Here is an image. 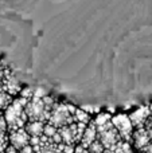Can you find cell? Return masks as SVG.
<instances>
[{"instance_id": "cell-15", "label": "cell", "mask_w": 152, "mask_h": 153, "mask_svg": "<svg viewBox=\"0 0 152 153\" xmlns=\"http://www.w3.org/2000/svg\"><path fill=\"white\" fill-rule=\"evenodd\" d=\"M46 95H47V93H46L43 89H40V87H38V89L34 90V97L35 98H40V100H42V98H45Z\"/></svg>"}, {"instance_id": "cell-7", "label": "cell", "mask_w": 152, "mask_h": 153, "mask_svg": "<svg viewBox=\"0 0 152 153\" xmlns=\"http://www.w3.org/2000/svg\"><path fill=\"white\" fill-rule=\"evenodd\" d=\"M132 140H133L135 146H136L137 149H140V151H142V149H144L145 146L150 145V144L152 143L150 132L147 130V128H145V126L136 129V132L133 133V137H132Z\"/></svg>"}, {"instance_id": "cell-12", "label": "cell", "mask_w": 152, "mask_h": 153, "mask_svg": "<svg viewBox=\"0 0 152 153\" xmlns=\"http://www.w3.org/2000/svg\"><path fill=\"white\" fill-rule=\"evenodd\" d=\"M74 121L88 125V121H89V116H88V113H86L85 110L77 109V110H75V113H74Z\"/></svg>"}, {"instance_id": "cell-1", "label": "cell", "mask_w": 152, "mask_h": 153, "mask_svg": "<svg viewBox=\"0 0 152 153\" xmlns=\"http://www.w3.org/2000/svg\"><path fill=\"white\" fill-rule=\"evenodd\" d=\"M30 100L22 97L19 100H15L7 106L4 111V118L7 121L8 125V130H16L20 129V128H24L26 124L28 122V117L26 114V110H24V106L27 105Z\"/></svg>"}, {"instance_id": "cell-14", "label": "cell", "mask_w": 152, "mask_h": 153, "mask_svg": "<svg viewBox=\"0 0 152 153\" xmlns=\"http://www.w3.org/2000/svg\"><path fill=\"white\" fill-rule=\"evenodd\" d=\"M115 151L116 153H132L131 146H129V144L127 141H120L117 144V146L115 148Z\"/></svg>"}, {"instance_id": "cell-8", "label": "cell", "mask_w": 152, "mask_h": 153, "mask_svg": "<svg viewBox=\"0 0 152 153\" xmlns=\"http://www.w3.org/2000/svg\"><path fill=\"white\" fill-rule=\"evenodd\" d=\"M96 140H97V128L94 126V124H90L83 130V134L81 137V146L88 149Z\"/></svg>"}, {"instance_id": "cell-2", "label": "cell", "mask_w": 152, "mask_h": 153, "mask_svg": "<svg viewBox=\"0 0 152 153\" xmlns=\"http://www.w3.org/2000/svg\"><path fill=\"white\" fill-rule=\"evenodd\" d=\"M75 110H77V109L72 105H63V103L55 105L54 109L51 110L50 118H48V124L54 125V126L58 128V129L66 126V125L73 124Z\"/></svg>"}, {"instance_id": "cell-11", "label": "cell", "mask_w": 152, "mask_h": 153, "mask_svg": "<svg viewBox=\"0 0 152 153\" xmlns=\"http://www.w3.org/2000/svg\"><path fill=\"white\" fill-rule=\"evenodd\" d=\"M11 102H12L11 101V94H8L4 90H0V110H5Z\"/></svg>"}, {"instance_id": "cell-13", "label": "cell", "mask_w": 152, "mask_h": 153, "mask_svg": "<svg viewBox=\"0 0 152 153\" xmlns=\"http://www.w3.org/2000/svg\"><path fill=\"white\" fill-rule=\"evenodd\" d=\"M58 128H55L54 125H51V124H46L45 125V129H43V136H46L47 138H53L54 136L58 133Z\"/></svg>"}, {"instance_id": "cell-6", "label": "cell", "mask_w": 152, "mask_h": 153, "mask_svg": "<svg viewBox=\"0 0 152 153\" xmlns=\"http://www.w3.org/2000/svg\"><path fill=\"white\" fill-rule=\"evenodd\" d=\"M151 114H152V110H151L150 106H142V108L136 109V110H135L133 113L129 116L133 128L139 129V128L145 126V122H147L148 117H150Z\"/></svg>"}, {"instance_id": "cell-4", "label": "cell", "mask_w": 152, "mask_h": 153, "mask_svg": "<svg viewBox=\"0 0 152 153\" xmlns=\"http://www.w3.org/2000/svg\"><path fill=\"white\" fill-rule=\"evenodd\" d=\"M112 124L113 126L116 128V130L118 132L121 140L123 141H129L133 137V125H132V121L129 118V116L127 114H117L112 118Z\"/></svg>"}, {"instance_id": "cell-17", "label": "cell", "mask_w": 152, "mask_h": 153, "mask_svg": "<svg viewBox=\"0 0 152 153\" xmlns=\"http://www.w3.org/2000/svg\"><path fill=\"white\" fill-rule=\"evenodd\" d=\"M104 153H116L115 149H104Z\"/></svg>"}, {"instance_id": "cell-18", "label": "cell", "mask_w": 152, "mask_h": 153, "mask_svg": "<svg viewBox=\"0 0 152 153\" xmlns=\"http://www.w3.org/2000/svg\"><path fill=\"white\" fill-rule=\"evenodd\" d=\"M151 110H152V106H151Z\"/></svg>"}, {"instance_id": "cell-10", "label": "cell", "mask_w": 152, "mask_h": 153, "mask_svg": "<svg viewBox=\"0 0 152 153\" xmlns=\"http://www.w3.org/2000/svg\"><path fill=\"white\" fill-rule=\"evenodd\" d=\"M112 121V118H110V114L109 113H101L97 116V118L94 120V126L96 128H100V126H104V125H107L108 122Z\"/></svg>"}, {"instance_id": "cell-9", "label": "cell", "mask_w": 152, "mask_h": 153, "mask_svg": "<svg viewBox=\"0 0 152 153\" xmlns=\"http://www.w3.org/2000/svg\"><path fill=\"white\" fill-rule=\"evenodd\" d=\"M26 130L31 137H40L43 136V129H45V122L43 121H28L26 124Z\"/></svg>"}, {"instance_id": "cell-5", "label": "cell", "mask_w": 152, "mask_h": 153, "mask_svg": "<svg viewBox=\"0 0 152 153\" xmlns=\"http://www.w3.org/2000/svg\"><path fill=\"white\" fill-rule=\"evenodd\" d=\"M30 140H31V136L27 133L26 128H20V129L16 130H11L10 134V143L12 146H15L16 149H23L24 146L30 145Z\"/></svg>"}, {"instance_id": "cell-3", "label": "cell", "mask_w": 152, "mask_h": 153, "mask_svg": "<svg viewBox=\"0 0 152 153\" xmlns=\"http://www.w3.org/2000/svg\"><path fill=\"white\" fill-rule=\"evenodd\" d=\"M97 138L105 149H115L117 146V144L120 141H123L118 132L116 130V128L113 126L112 121L108 122L104 126L97 128Z\"/></svg>"}, {"instance_id": "cell-16", "label": "cell", "mask_w": 152, "mask_h": 153, "mask_svg": "<svg viewBox=\"0 0 152 153\" xmlns=\"http://www.w3.org/2000/svg\"><path fill=\"white\" fill-rule=\"evenodd\" d=\"M4 153H20V151H19V149H16L15 146H12V145H8L7 148H5Z\"/></svg>"}]
</instances>
